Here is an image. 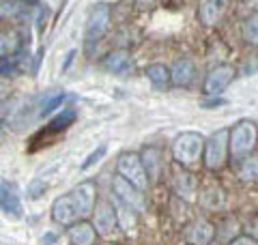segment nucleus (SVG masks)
Returning <instances> with one entry per match:
<instances>
[{
	"instance_id": "obj_1",
	"label": "nucleus",
	"mask_w": 258,
	"mask_h": 245,
	"mask_svg": "<svg viewBox=\"0 0 258 245\" xmlns=\"http://www.w3.org/2000/svg\"><path fill=\"white\" fill-rule=\"evenodd\" d=\"M207 138L198 132H181L172 140V159L185 168H196L203 161Z\"/></svg>"
},
{
	"instance_id": "obj_2",
	"label": "nucleus",
	"mask_w": 258,
	"mask_h": 245,
	"mask_svg": "<svg viewBox=\"0 0 258 245\" xmlns=\"http://www.w3.org/2000/svg\"><path fill=\"white\" fill-rule=\"evenodd\" d=\"M230 157V129H217L205 142V155H203V163L207 170H222L226 166V161Z\"/></svg>"
},
{
	"instance_id": "obj_3",
	"label": "nucleus",
	"mask_w": 258,
	"mask_h": 245,
	"mask_svg": "<svg viewBox=\"0 0 258 245\" xmlns=\"http://www.w3.org/2000/svg\"><path fill=\"white\" fill-rule=\"evenodd\" d=\"M256 146H258V127L247 118L239 120L230 129V157L241 159L245 155L254 153Z\"/></svg>"
},
{
	"instance_id": "obj_4",
	"label": "nucleus",
	"mask_w": 258,
	"mask_h": 245,
	"mask_svg": "<svg viewBox=\"0 0 258 245\" xmlns=\"http://www.w3.org/2000/svg\"><path fill=\"white\" fill-rule=\"evenodd\" d=\"M116 174H120L123 178H127L132 185H136L140 192H147L149 190V174H147V168L142 163V157L138 153H123L116 161Z\"/></svg>"
},
{
	"instance_id": "obj_5",
	"label": "nucleus",
	"mask_w": 258,
	"mask_h": 245,
	"mask_svg": "<svg viewBox=\"0 0 258 245\" xmlns=\"http://www.w3.org/2000/svg\"><path fill=\"white\" fill-rule=\"evenodd\" d=\"M110 20H112V9L108 3H97L93 9L88 11L86 26H84V41L88 45L97 43V41L106 35Z\"/></svg>"
},
{
	"instance_id": "obj_6",
	"label": "nucleus",
	"mask_w": 258,
	"mask_h": 245,
	"mask_svg": "<svg viewBox=\"0 0 258 245\" xmlns=\"http://www.w3.org/2000/svg\"><path fill=\"white\" fill-rule=\"evenodd\" d=\"M235 67L228 63H222V65H215L213 69L207 71V76L203 80V93L207 97H220L226 88L232 84L235 80Z\"/></svg>"
},
{
	"instance_id": "obj_7",
	"label": "nucleus",
	"mask_w": 258,
	"mask_h": 245,
	"mask_svg": "<svg viewBox=\"0 0 258 245\" xmlns=\"http://www.w3.org/2000/svg\"><path fill=\"white\" fill-rule=\"evenodd\" d=\"M172 192L185 202H196L198 200V178L189 168L181 166L174 161L172 168Z\"/></svg>"
},
{
	"instance_id": "obj_8",
	"label": "nucleus",
	"mask_w": 258,
	"mask_h": 245,
	"mask_svg": "<svg viewBox=\"0 0 258 245\" xmlns=\"http://www.w3.org/2000/svg\"><path fill=\"white\" fill-rule=\"evenodd\" d=\"M93 224H95L97 234H99V236H112V234H114L116 226H120L114 202H110V200L97 202V209L93 213Z\"/></svg>"
},
{
	"instance_id": "obj_9",
	"label": "nucleus",
	"mask_w": 258,
	"mask_h": 245,
	"mask_svg": "<svg viewBox=\"0 0 258 245\" xmlns=\"http://www.w3.org/2000/svg\"><path fill=\"white\" fill-rule=\"evenodd\" d=\"M112 194H114L116 198H120L123 202H127L129 207H134L138 213H142V211L147 209V202H144V192H140L138 187L132 185L127 178H123L120 174L112 176Z\"/></svg>"
},
{
	"instance_id": "obj_10",
	"label": "nucleus",
	"mask_w": 258,
	"mask_h": 245,
	"mask_svg": "<svg viewBox=\"0 0 258 245\" xmlns=\"http://www.w3.org/2000/svg\"><path fill=\"white\" fill-rule=\"evenodd\" d=\"M71 198L76 202L80 217L86 219L88 215H93L95 209H97V185L93 181L80 183L78 187L71 190Z\"/></svg>"
},
{
	"instance_id": "obj_11",
	"label": "nucleus",
	"mask_w": 258,
	"mask_h": 245,
	"mask_svg": "<svg viewBox=\"0 0 258 245\" xmlns=\"http://www.w3.org/2000/svg\"><path fill=\"white\" fill-rule=\"evenodd\" d=\"M50 215H52V222L60 224V226H71V224H76V222L82 219L78 213V207H76L74 198H71V194H64V196H60V198L54 200Z\"/></svg>"
},
{
	"instance_id": "obj_12",
	"label": "nucleus",
	"mask_w": 258,
	"mask_h": 245,
	"mask_svg": "<svg viewBox=\"0 0 258 245\" xmlns=\"http://www.w3.org/2000/svg\"><path fill=\"white\" fill-rule=\"evenodd\" d=\"M226 11H228V0H200L198 3V20L207 28L220 24Z\"/></svg>"
},
{
	"instance_id": "obj_13",
	"label": "nucleus",
	"mask_w": 258,
	"mask_h": 245,
	"mask_svg": "<svg viewBox=\"0 0 258 245\" xmlns=\"http://www.w3.org/2000/svg\"><path fill=\"white\" fill-rule=\"evenodd\" d=\"M140 157H142L144 168H147L151 185H155L161 178V174H164V153H161L159 146H144Z\"/></svg>"
},
{
	"instance_id": "obj_14",
	"label": "nucleus",
	"mask_w": 258,
	"mask_h": 245,
	"mask_svg": "<svg viewBox=\"0 0 258 245\" xmlns=\"http://www.w3.org/2000/svg\"><path fill=\"white\" fill-rule=\"evenodd\" d=\"M97 228L93 222L80 219V222L71 224L67 228V239L71 245H95L97 243Z\"/></svg>"
},
{
	"instance_id": "obj_15",
	"label": "nucleus",
	"mask_w": 258,
	"mask_h": 245,
	"mask_svg": "<svg viewBox=\"0 0 258 245\" xmlns=\"http://www.w3.org/2000/svg\"><path fill=\"white\" fill-rule=\"evenodd\" d=\"M215 236V226L209 219H196L185 232V239L189 245H211Z\"/></svg>"
},
{
	"instance_id": "obj_16",
	"label": "nucleus",
	"mask_w": 258,
	"mask_h": 245,
	"mask_svg": "<svg viewBox=\"0 0 258 245\" xmlns=\"http://www.w3.org/2000/svg\"><path fill=\"white\" fill-rule=\"evenodd\" d=\"M170 71H172V86H176V88H187V86H191L194 78H196V65H194L191 58H179V60H174Z\"/></svg>"
},
{
	"instance_id": "obj_17",
	"label": "nucleus",
	"mask_w": 258,
	"mask_h": 245,
	"mask_svg": "<svg viewBox=\"0 0 258 245\" xmlns=\"http://www.w3.org/2000/svg\"><path fill=\"white\" fill-rule=\"evenodd\" d=\"M0 204H3L5 215H9V217H20L22 215L20 196H18V192H15V187L11 183H7V181L0 183Z\"/></svg>"
},
{
	"instance_id": "obj_18",
	"label": "nucleus",
	"mask_w": 258,
	"mask_h": 245,
	"mask_svg": "<svg viewBox=\"0 0 258 245\" xmlns=\"http://www.w3.org/2000/svg\"><path fill=\"white\" fill-rule=\"evenodd\" d=\"M144 76H147V80L153 84V88H157V91H168V88L172 86V71L161 63L149 65V67L144 69Z\"/></svg>"
},
{
	"instance_id": "obj_19",
	"label": "nucleus",
	"mask_w": 258,
	"mask_h": 245,
	"mask_svg": "<svg viewBox=\"0 0 258 245\" xmlns=\"http://www.w3.org/2000/svg\"><path fill=\"white\" fill-rule=\"evenodd\" d=\"M101 67L110 73H127L132 69V56L127 50H114L101 60Z\"/></svg>"
},
{
	"instance_id": "obj_20",
	"label": "nucleus",
	"mask_w": 258,
	"mask_h": 245,
	"mask_svg": "<svg viewBox=\"0 0 258 245\" xmlns=\"http://www.w3.org/2000/svg\"><path fill=\"white\" fill-rule=\"evenodd\" d=\"M237 176L245 183H256L258 181V153H249L241 157L237 163Z\"/></svg>"
},
{
	"instance_id": "obj_21",
	"label": "nucleus",
	"mask_w": 258,
	"mask_h": 245,
	"mask_svg": "<svg viewBox=\"0 0 258 245\" xmlns=\"http://www.w3.org/2000/svg\"><path fill=\"white\" fill-rule=\"evenodd\" d=\"M224 190L220 185H209L205 187L203 192L198 194V202L203 204V207L207 211H217V209H222V204H224Z\"/></svg>"
},
{
	"instance_id": "obj_22",
	"label": "nucleus",
	"mask_w": 258,
	"mask_h": 245,
	"mask_svg": "<svg viewBox=\"0 0 258 245\" xmlns=\"http://www.w3.org/2000/svg\"><path fill=\"white\" fill-rule=\"evenodd\" d=\"M112 202H114V207H116L120 228H125V230H129V228H134V226H136V222H138V211H136L134 207H129V204H127V202H123L120 198H116L114 194H112Z\"/></svg>"
},
{
	"instance_id": "obj_23",
	"label": "nucleus",
	"mask_w": 258,
	"mask_h": 245,
	"mask_svg": "<svg viewBox=\"0 0 258 245\" xmlns=\"http://www.w3.org/2000/svg\"><path fill=\"white\" fill-rule=\"evenodd\" d=\"M76 116H78V112H76V108H64L58 116H54L52 118V122H50V132H64L71 122L76 120Z\"/></svg>"
},
{
	"instance_id": "obj_24",
	"label": "nucleus",
	"mask_w": 258,
	"mask_h": 245,
	"mask_svg": "<svg viewBox=\"0 0 258 245\" xmlns=\"http://www.w3.org/2000/svg\"><path fill=\"white\" fill-rule=\"evenodd\" d=\"M243 37H245L247 43H252V45L258 47V13L249 15V18L245 20V24H243Z\"/></svg>"
},
{
	"instance_id": "obj_25",
	"label": "nucleus",
	"mask_w": 258,
	"mask_h": 245,
	"mask_svg": "<svg viewBox=\"0 0 258 245\" xmlns=\"http://www.w3.org/2000/svg\"><path fill=\"white\" fill-rule=\"evenodd\" d=\"M106 151H108V146H106V144H99V146H97V149H95V151H93V153L88 155V157L82 161V166H80V168H82V170L93 168L97 161H101V157L106 155Z\"/></svg>"
},
{
	"instance_id": "obj_26",
	"label": "nucleus",
	"mask_w": 258,
	"mask_h": 245,
	"mask_svg": "<svg viewBox=\"0 0 258 245\" xmlns=\"http://www.w3.org/2000/svg\"><path fill=\"white\" fill-rule=\"evenodd\" d=\"M62 101H64V95H62V93H56V95H52L50 99H45V103L41 105V112H39V114H41V116H47V114L54 112V110L58 108V105H60Z\"/></svg>"
},
{
	"instance_id": "obj_27",
	"label": "nucleus",
	"mask_w": 258,
	"mask_h": 245,
	"mask_svg": "<svg viewBox=\"0 0 258 245\" xmlns=\"http://www.w3.org/2000/svg\"><path fill=\"white\" fill-rule=\"evenodd\" d=\"M20 11V3H15V0H3V18H7V15H15Z\"/></svg>"
},
{
	"instance_id": "obj_28",
	"label": "nucleus",
	"mask_w": 258,
	"mask_h": 245,
	"mask_svg": "<svg viewBox=\"0 0 258 245\" xmlns=\"http://www.w3.org/2000/svg\"><path fill=\"white\" fill-rule=\"evenodd\" d=\"M228 245H258V241L249 234H239V236H235V239H230Z\"/></svg>"
},
{
	"instance_id": "obj_29",
	"label": "nucleus",
	"mask_w": 258,
	"mask_h": 245,
	"mask_svg": "<svg viewBox=\"0 0 258 245\" xmlns=\"http://www.w3.org/2000/svg\"><path fill=\"white\" fill-rule=\"evenodd\" d=\"M247 234L254 236V239L258 241V217H252V219L247 222Z\"/></svg>"
},
{
	"instance_id": "obj_30",
	"label": "nucleus",
	"mask_w": 258,
	"mask_h": 245,
	"mask_svg": "<svg viewBox=\"0 0 258 245\" xmlns=\"http://www.w3.org/2000/svg\"><path fill=\"white\" fill-rule=\"evenodd\" d=\"M226 101L220 99V97H213L211 101H205V108H220V105H224Z\"/></svg>"
},
{
	"instance_id": "obj_31",
	"label": "nucleus",
	"mask_w": 258,
	"mask_h": 245,
	"mask_svg": "<svg viewBox=\"0 0 258 245\" xmlns=\"http://www.w3.org/2000/svg\"><path fill=\"white\" fill-rule=\"evenodd\" d=\"M74 54H76V50H71V52H69L67 60H64V65H62V69H69V63H71V58H74Z\"/></svg>"
},
{
	"instance_id": "obj_32",
	"label": "nucleus",
	"mask_w": 258,
	"mask_h": 245,
	"mask_svg": "<svg viewBox=\"0 0 258 245\" xmlns=\"http://www.w3.org/2000/svg\"><path fill=\"white\" fill-rule=\"evenodd\" d=\"M26 5H35V3H39V0H24Z\"/></svg>"
},
{
	"instance_id": "obj_33",
	"label": "nucleus",
	"mask_w": 258,
	"mask_h": 245,
	"mask_svg": "<svg viewBox=\"0 0 258 245\" xmlns=\"http://www.w3.org/2000/svg\"><path fill=\"white\" fill-rule=\"evenodd\" d=\"M140 3H153V0H140Z\"/></svg>"
},
{
	"instance_id": "obj_34",
	"label": "nucleus",
	"mask_w": 258,
	"mask_h": 245,
	"mask_svg": "<svg viewBox=\"0 0 258 245\" xmlns=\"http://www.w3.org/2000/svg\"><path fill=\"white\" fill-rule=\"evenodd\" d=\"M211 245H222V243H211Z\"/></svg>"
},
{
	"instance_id": "obj_35",
	"label": "nucleus",
	"mask_w": 258,
	"mask_h": 245,
	"mask_svg": "<svg viewBox=\"0 0 258 245\" xmlns=\"http://www.w3.org/2000/svg\"><path fill=\"white\" fill-rule=\"evenodd\" d=\"M187 245H189V243H187Z\"/></svg>"
}]
</instances>
